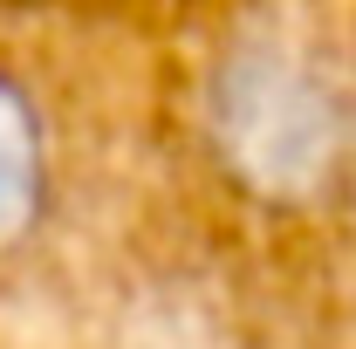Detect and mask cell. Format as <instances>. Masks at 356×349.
<instances>
[{
	"label": "cell",
	"mask_w": 356,
	"mask_h": 349,
	"mask_svg": "<svg viewBox=\"0 0 356 349\" xmlns=\"http://www.w3.org/2000/svg\"><path fill=\"white\" fill-rule=\"evenodd\" d=\"M55 199V137L35 83L0 55V267L42 233Z\"/></svg>",
	"instance_id": "2"
},
{
	"label": "cell",
	"mask_w": 356,
	"mask_h": 349,
	"mask_svg": "<svg viewBox=\"0 0 356 349\" xmlns=\"http://www.w3.org/2000/svg\"><path fill=\"white\" fill-rule=\"evenodd\" d=\"M206 137L220 165L261 199H315L350 144V110L329 69L302 48H233L206 89Z\"/></svg>",
	"instance_id": "1"
}]
</instances>
